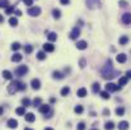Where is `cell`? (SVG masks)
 I'll use <instances>...</instances> for the list:
<instances>
[{"label": "cell", "instance_id": "30", "mask_svg": "<svg viewBox=\"0 0 131 130\" xmlns=\"http://www.w3.org/2000/svg\"><path fill=\"white\" fill-rule=\"evenodd\" d=\"M60 93H61V96H64V97H65V96H68V94L70 93V88H69L68 86H65L62 89H61V92H60Z\"/></svg>", "mask_w": 131, "mask_h": 130}, {"label": "cell", "instance_id": "16", "mask_svg": "<svg viewBox=\"0 0 131 130\" xmlns=\"http://www.w3.org/2000/svg\"><path fill=\"white\" fill-rule=\"evenodd\" d=\"M77 96H78V97H80V98H84V97L87 96V89H85L84 87L79 88V89L77 91Z\"/></svg>", "mask_w": 131, "mask_h": 130}, {"label": "cell", "instance_id": "34", "mask_svg": "<svg viewBox=\"0 0 131 130\" xmlns=\"http://www.w3.org/2000/svg\"><path fill=\"white\" fill-rule=\"evenodd\" d=\"M46 56H47V55H46L45 51H38V52H37V59H38V60H45Z\"/></svg>", "mask_w": 131, "mask_h": 130}, {"label": "cell", "instance_id": "39", "mask_svg": "<svg viewBox=\"0 0 131 130\" xmlns=\"http://www.w3.org/2000/svg\"><path fill=\"white\" fill-rule=\"evenodd\" d=\"M9 6V0H0V8H8Z\"/></svg>", "mask_w": 131, "mask_h": 130}, {"label": "cell", "instance_id": "42", "mask_svg": "<svg viewBox=\"0 0 131 130\" xmlns=\"http://www.w3.org/2000/svg\"><path fill=\"white\" fill-rule=\"evenodd\" d=\"M77 129L78 130H85V124H84V123H79L78 126H77Z\"/></svg>", "mask_w": 131, "mask_h": 130}, {"label": "cell", "instance_id": "26", "mask_svg": "<svg viewBox=\"0 0 131 130\" xmlns=\"http://www.w3.org/2000/svg\"><path fill=\"white\" fill-rule=\"evenodd\" d=\"M127 82H129V79H127L126 77H121V78L118 79V86L120 87L126 86V84H127Z\"/></svg>", "mask_w": 131, "mask_h": 130}, {"label": "cell", "instance_id": "46", "mask_svg": "<svg viewBox=\"0 0 131 130\" xmlns=\"http://www.w3.org/2000/svg\"><path fill=\"white\" fill-rule=\"evenodd\" d=\"M103 115H104V116H110V110H108V108H104V110H103Z\"/></svg>", "mask_w": 131, "mask_h": 130}, {"label": "cell", "instance_id": "12", "mask_svg": "<svg viewBox=\"0 0 131 130\" xmlns=\"http://www.w3.org/2000/svg\"><path fill=\"white\" fill-rule=\"evenodd\" d=\"M116 60H117L118 63L124 64V63H126V60H127V55H126V54H118V55L116 56Z\"/></svg>", "mask_w": 131, "mask_h": 130}, {"label": "cell", "instance_id": "15", "mask_svg": "<svg viewBox=\"0 0 131 130\" xmlns=\"http://www.w3.org/2000/svg\"><path fill=\"white\" fill-rule=\"evenodd\" d=\"M52 78H53V79H64V78H65V74L61 73V72L55 70V72L52 73Z\"/></svg>", "mask_w": 131, "mask_h": 130}, {"label": "cell", "instance_id": "51", "mask_svg": "<svg viewBox=\"0 0 131 130\" xmlns=\"http://www.w3.org/2000/svg\"><path fill=\"white\" fill-rule=\"evenodd\" d=\"M55 101H56V99H55V98H53V97H52V98H50V102H51V103H53V102H55Z\"/></svg>", "mask_w": 131, "mask_h": 130}, {"label": "cell", "instance_id": "41", "mask_svg": "<svg viewBox=\"0 0 131 130\" xmlns=\"http://www.w3.org/2000/svg\"><path fill=\"white\" fill-rule=\"evenodd\" d=\"M85 65H87L85 59H80V61H79V66H80L82 69H84V68H85Z\"/></svg>", "mask_w": 131, "mask_h": 130}, {"label": "cell", "instance_id": "35", "mask_svg": "<svg viewBox=\"0 0 131 130\" xmlns=\"http://www.w3.org/2000/svg\"><path fill=\"white\" fill-rule=\"evenodd\" d=\"M41 105H42V99H41V98H40V97H38V98H37V97H36V98H35V99H33V106H35V107H37V106H38V107H40V106H41Z\"/></svg>", "mask_w": 131, "mask_h": 130}, {"label": "cell", "instance_id": "32", "mask_svg": "<svg viewBox=\"0 0 131 130\" xmlns=\"http://www.w3.org/2000/svg\"><path fill=\"white\" fill-rule=\"evenodd\" d=\"M22 106H23V107H28V106H31V99L27 98V97L23 98V99H22Z\"/></svg>", "mask_w": 131, "mask_h": 130}, {"label": "cell", "instance_id": "37", "mask_svg": "<svg viewBox=\"0 0 131 130\" xmlns=\"http://www.w3.org/2000/svg\"><path fill=\"white\" fill-rule=\"evenodd\" d=\"M20 47H22V46H20V43L19 42H13L12 43V50H13V51H18Z\"/></svg>", "mask_w": 131, "mask_h": 130}, {"label": "cell", "instance_id": "36", "mask_svg": "<svg viewBox=\"0 0 131 130\" xmlns=\"http://www.w3.org/2000/svg\"><path fill=\"white\" fill-rule=\"evenodd\" d=\"M99 94H101V97H102L103 99H108V98H110V92H107V91L99 92Z\"/></svg>", "mask_w": 131, "mask_h": 130}, {"label": "cell", "instance_id": "24", "mask_svg": "<svg viewBox=\"0 0 131 130\" xmlns=\"http://www.w3.org/2000/svg\"><path fill=\"white\" fill-rule=\"evenodd\" d=\"M17 88H18V92L20 91H26V88H27V84L26 83H23V82H20V81H18V84H17Z\"/></svg>", "mask_w": 131, "mask_h": 130}, {"label": "cell", "instance_id": "31", "mask_svg": "<svg viewBox=\"0 0 131 130\" xmlns=\"http://www.w3.org/2000/svg\"><path fill=\"white\" fill-rule=\"evenodd\" d=\"M99 89H101V86H99V83H93V86H92V91H93V93H98L99 92Z\"/></svg>", "mask_w": 131, "mask_h": 130}, {"label": "cell", "instance_id": "38", "mask_svg": "<svg viewBox=\"0 0 131 130\" xmlns=\"http://www.w3.org/2000/svg\"><path fill=\"white\" fill-rule=\"evenodd\" d=\"M32 51H33V47L31 45H26L24 46V52L26 54H32Z\"/></svg>", "mask_w": 131, "mask_h": 130}, {"label": "cell", "instance_id": "44", "mask_svg": "<svg viewBox=\"0 0 131 130\" xmlns=\"http://www.w3.org/2000/svg\"><path fill=\"white\" fill-rule=\"evenodd\" d=\"M23 3L27 5V6H31L33 4V0H23Z\"/></svg>", "mask_w": 131, "mask_h": 130}, {"label": "cell", "instance_id": "10", "mask_svg": "<svg viewBox=\"0 0 131 130\" xmlns=\"http://www.w3.org/2000/svg\"><path fill=\"white\" fill-rule=\"evenodd\" d=\"M6 126L10 128V129H15V128H18V121L15 119H9L8 123H6Z\"/></svg>", "mask_w": 131, "mask_h": 130}, {"label": "cell", "instance_id": "23", "mask_svg": "<svg viewBox=\"0 0 131 130\" xmlns=\"http://www.w3.org/2000/svg\"><path fill=\"white\" fill-rule=\"evenodd\" d=\"M15 112H17V115H19V116H24V115H26V107L20 106V107H18V108L15 110Z\"/></svg>", "mask_w": 131, "mask_h": 130}, {"label": "cell", "instance_id": "3", "mask_svg": "<svg viewBox=\"0 0 131 130\" xmlns=\"http://www.w3.org/2000/svg\"><path fill=\"white\" fill-rule=\"evenodd\" d=\"M85 4L88 9H92V10L101 8V0H85Z\"/></svg>", "mask_w": 131, "mask_h": 130}, {"label": "cell", "instance_id": "5", "mask_svg": "<svg viewBox=\"0 0 131 130\" xmlns=\"http://www.w3.org/2000/svg\"><path fill=\"white\" fill-rule=\"evenodd\" d=\"M17 84H18V81H13V82L9 84V87H8V93H9V94H14V93L18 92Z\"/></svg>", "mask_w": 131, "mask_h": 130}, {"label": "cell", "instance_id": "18", "mask_svg": "<svg viewBox=\"0 0 131 130\" xmlns=\"http://www.w3.org/2000/svg\"><path fill=\"white\" fill-rule=\"evenodd\" d=\"M22 59H23V56H22L20 54H18V52H15V54L12 56V61H13V63H19V61H22Z\"/></svg>", "mask_w": 131, "mask_h": 130}, {"label": "cell", "instance_id": "48", "mask_svg": "<svg viewBox=\"0 0 131 130\" xmlns=\"http://www.w3.org/2000/svg\"><path fill=\"white\" fill-rule=\"evenodd\" d=\"M125 77H126L127 79H131V70H127V72H126V75H125Z\"/></svg>", "mask_w": 131, "mask_h": 130}, {"label": "cell", "instance_id": "50", "mask_svg": "<svg viewBox=\"0 0 131 130\" xmlns=\"http://www.w3.org/2000/svg\"><path fill=\"white\" fill-rule=\"evenodd\" d=\"M3 22H4V17L0 14V23H3Z\"/></svg>", "mask_w": 131, "mask_h": 130}, {"label": "cell", "instance_id": "1", "mask_svg": "<svg viewBox=\"0 0 131 130\" xmlns=\"http://www.w3.org/2000/svg\"><path fill=\"white\" fill-rule=\"evenodd\" d=\"M101 74H102V77H103L104 79H112V78H115V77L117 75V72H116V70H113L112 61H111L110 59L107 60L106 65L102 68V70H101Z\"/></svg>", "mask_w": 131, "mask_h": 130}, {"label": "cell", "instance_id": "40", "mask_svg": "<svg viewBox=\"0 0 131 130\" xmlns=\"http://www.w3.org/2000/svg\"><path fill=\"white\" fill-rule=\"evenodd\" d=\"M14 12V6H8L5 8V14H12Z\"/></svg>", "mask_w": 131, "mask_h": 130}, {"label": "cell", "instance_id": "52", "mask_svg": "<svg viewBox=\"0 0 131 130\" xmlns=\"http://www.w3.org/2000/svg\"><path fill=\"white\" fill-rule=\"evenodd\" d=\"M45 130H53V129H52V128H46Z\"/></svg>", "mask_w": 131, "mask_h": 130}, {"label": "cell", "instance_id": "27", "mask_svg": "<svg viewBox=\"0 0 131 130\" xmlns=\"http://www.w3.org/2000/svg\"><path fill=\"white\" fill-rule=\"evenodd\" d=\"M9 24H10L12 27H17V26H18V19H17V17H12V18L9 19Z\"/></svg>", "mask_w": 131, "mask_h": 130}, {"label": "cell", "instance_id": "7", "mask_svg": "<svg viewBox=\"0 0 131 130\" xmlns=\"http://www.w3.org/2000/svg\"><path fill=\"white\" fill-rule=\"evenodd\" d=\"M121 87L118 84H115V83H107L106 84V91L107 92H116V91H120Z\"/></svg>", "mask_w": 131, "mask_h": 130}, {"label": "cell", "instance_id": "53", "mask_svg": "<svg viewBox=\"0 0 131 130\" xmlns=\"http://www.w3.org/2000/svg\"><path fill=\"white\" fill-rule=\"evenodd\" d=\"M24 130H33V129H31V128H26Z\"/></svg>", "mask_w": 131, "mask_h": 130}, {"label": "cell", "instance_id": "45", "mask_svg": "<svg viewBox=\"0 0 131 130\" xmlns=\"http://www.w3.org/2000/svg\"><path fill=\"white\" fill-rule=\"evenodd\" d=\"M13 13H14L17 17H20V15H22V12H20L19 9H14V12H13Z\"/></svg>", "mask_w": 131, "mask_h": 130}, {"label": "cell", "instance_id": "11", "mask_svg": "<svg viewBox=\"0 0 131 130\" xmlns=\"http://www.w3.org/2000/svg\"><path fill=\"white\" fill-rule=\"evenodd\" d=\"M43 51L45 52H52V51H55V46H53L51 42L45 43L43 45Z\"/></svg>", "mask_w": 131, "mask_h": 130}, {"label": "cell", "instance_id": "47", "mask_svg": "<svg viewBox=\"0 0 131 130\" xmlns=\"http://www.w3.org/2000/svg\"><path fill=\"white\" fill-rule=\"evenodd\" d=\"M60 3H61L62 5H68V4L70 3V0H60Z\"/></svg>", "mask_w": 131, "mask_h": 130}, {"label": "cell", "instance_id": "19", "mask_svg": "<svg viewBox=\"0 0 131 130\" xmlns=\"http://www.w3.org/2000/svg\"><path fill=\"white\" fill-rule=\"evenodd\" d=\"M129 126H130L129 121H121V123H118V129L120 130H127Z\"/></svg>", "mask_w": 131, "mask_h": 130}, {"label": "cell", "instance_id": "28", "mask_svg": "<svg viewBox=\"0 0 131 130\" xmlns=\"http://www.w3.org/2000/svg\"><path fill=\"white\" fill-rule=\"evenodd\" d=\"M104 129L106 130H113L115 129V124H113L112 121H107V123L104 124Z\"/></svg>", "mask_w": 131, "mask_h": 130}, {"label": "cell", "instance_id": "2", "mask_svg": "<svg viewBox=\"0 0 131 130\" xmlns=\"http://www.w3.org/2000/svg\"><path fill=\"white\" fill-rule=\"evenodd\" d=\"M15 75L17 77H23L28 73V66L27 65H19L18 68H15Z\"/></svg>", "mask_w": 131, "mask_h": 130}, {"label": "cell", "instance_id": "8", "mask_svg": "<svg viewBox=\"0 0 131 130\" xmlns=\"http://www.w3.org/2000/svg\"><path fill=\"white\" fill-rule=\"evenodd\" d=\"M31 87H32V89L38 91V89L41 88V81H40V79H37V78L32 79V81H31Z\"/></svg>", "mask_w": 131, "mask_h": 130}, {"label": "cell", "instance_id": "21", "mask_svg": "<svg viewBox=\"0 0 131 130\" xmlns=\"http://www.w3.org/2000/svg\"><path fill=\"white\" fill-rule=\"evenodd\" d=\"M47 38H48V41H50V42H53V41H56V40H57V35H56L55 32H50V33L47 35Z\"/></svg>", "mask_w": 131, "mask_h": 130}, {"label": "cell", "instance_id": "9", "mask_svg": "<svg viewBox=\"0 0 131 130\" xmlns=\"http://www.w3.org/2000/svg\"><path fill=\"white\" fill-rule=\"evenodd\" d=\"M122 23L124 24H131V13H124L122 14Z\"/></svg>", "mask_w": 131, "mask_h": 130}, {"label": "cell", "instance_id": "54", "mask_svg": "<svg viewBox=\"0 0 131 130\" xmlns=\"http://www.w3.org/2000/svg\"><path fill=\"white\" fill-rule=\"evenodd\" d=\"M92 130H97V129H92Z\"/></svg>", "mask_w": 131, "mask_h": 130}, {"label": "cell", "instance_id": "29", "mask_svg": "<svg viewBox=\"0 0 131 130\" xmlns=\"http://www.w3.org/2000/svg\"><path fill=\"white\" fill-rule=\"evenodd\" d=\"M115 112H116L117 116H124V114H125V108H124V107H117V108L115 110Z\"/></svg>", "mask_w": 131, "mask_h": 130}, {"label": "cell", "instance_id": "4", "mask_svg": "<svg viewBox=\"0 0 131 130\" xmlns=\"http://www.w3.org/2000/svg\"><path fill=\"white\" fill-rule=\"evenodd\" d=\"M27 14H29L31 17H38L41 14V8L40 6H31L27 10Z\"/></svg>", "mask_w": 131, "mask_h": 130}, {"label": "cell", "instance_id": "49", "mask_svg": "<svg viewBox=\"0 0 131 130\" xmlns=\"http://www.w3.org/2000/svg\"><path fill=\"white\" fill-rule=\"evenodd\" d=\"M3 114H4V107L0 106V116H3Z\"/></svg>", "mask_w": 131, "mask_h": 130}, {"label": "cell", "instance_id": "13", "mask_svg": "<svg viewBox=\"0 0 131 130\" xmlns=\"http://www.w3.org/2000/svg\"><path fill=\"white\" fill-rule=\"evenodd\" d=\"M24 119H26V121H27V123H33V121L36 120V116H35V114L28 112V114H26V115H24Z\"/></svg>", "mask_w": 131, "mask_h": 130}, {"label": "cell", "instance_id": "14", "mask_svg": "<svg viewBox=\"0 0 131 130\" xmlns=\"http://www.w3.org/2000/svg\"><path fill=\"white\" fill-rule=\"evenodd\" d=\"M50 111H51V108H50V106H48V105H41V106H40V112H41V114L47 115Z\"/></svg>", "mask_w": 131, "mask_h": 130}, {"label": "cell", "instance_id": "25", "mask_svg": "<svg viewBox=\"0 0 131 130\" xmlns=\"http://www.w3.org/2000/svg\"><path fill=\"white\" fill-rule=\"evenodd\" d=\"M52 17H53L55 19H59V18L61 17V10H60V9H53V10H52Z\"/></svg>", "mask_w": 131, "mask_h": 130}, {"label": "cell", "instance_id": "6", "mask_svg": "<svg viewBox=\"0 0 131 130\" xmlns=\"http://www.w3.org/2000/svg\"><path fill=\"white\" fill-rule=\"evenodd\" d=\"M79 36H80V28H78V27H74V28L71 29L70 35H69L70 40H77Z\"/></svg>", "mask_w": 131, "mask_h": 130}, {"label": "cell", "instance_id": "33", "mask_svg": "<svg viewBox=\"0 0 131 130\" xmlns=\"http://www.w3.org/2000/svg\"><path fill=\"white\" fill-rule=\"evenodd\" d=\"M83 111H84V107H83L82 105H78V106H75V108H74V112H75V114H83Z\"/></svg>", "mask_w": 131, "mask_h": 130}, {"label": "cell", "instance_id": "43", "mask_svg": "<svg viewBox=\"0 0 131 130\" xmlns=\"http://www.w3.org/2000/svg\"><path fill=\"white\" fill-rule=\"evenodd\" d=\"M118 4H120V6H121V8H126V6H127V3H126L125 0H120V1H118Z\"/></svg>", "mask_w": 131, "mask_h": 130}, {"label": "cell", "instance_id": "17", "mask_svg": "<svg viewBox=\"0 0 131 130\" xmlns=\"http://www.w3.org/2000/svg\"><path fill=\"white\" fill-rule=\"evenodd\" d=\"M87 47H88L87 41H83V40H82V41H78V42H77V48H78V50H85Z\"/></svg>", "mask_w": 131, "mask_h": 130}, {"label": "cell", "instance_id": "22", "mask_svg": "<svg viewBox=\"0 0 131 130\" xmlns=\"http://www.w3.org/2000/svg\"><path fill=\"white\" fill-rule=\"evenodd\" d=\"M3 78L4 79H8V81H12L13 79V75H12V73L9 70H4L3 72Z\"/></svg>", "mask_w": 131, "mask_h": 130}, {"label": "cell", "instance_id": "20", "mask_svg": "<svg viewBox=\"0 0 131 130\" xmlns=\"http://www.w3.org/2000/svg\"><path fill=\"white\" fill-rule=\"evenodd\" d=\"M127 42H129V36H126V35L121 36V37H120V40H118V43H120L121 46H125Z\"/></svg>", "mask_w": 131, "mask_h": 130}]
</instances>
